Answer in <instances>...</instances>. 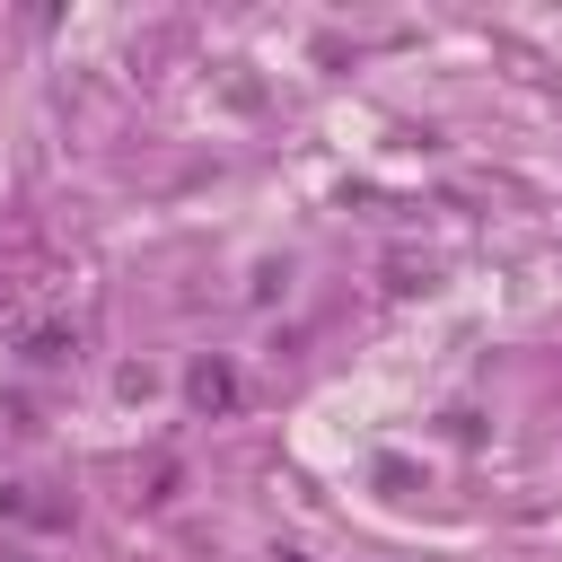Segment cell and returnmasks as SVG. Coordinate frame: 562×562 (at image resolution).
Masks as SVG:
<instances>
[{
    "label": "cell",
    "instance_id": "1",
    "mask_svg": "<svg viewBox=\"0 0 562 562\" xmlns=\"http://www.w3.org/2000/svg\"><path fill=\"white\" fill-rule=\"evenodd\" d=\"M193 404H202V413H228V404H237V369H228V360H202V369H193Z\"/></svg>",
    "mask_w": 562,
    "mask_h": 562
}]
</instances>
